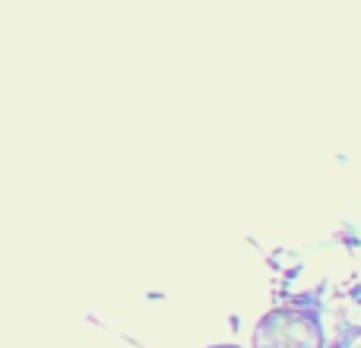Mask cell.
Segmentation results:
<instances>
[{"label":"cell","instance_id":"7a4b0ae2","mask_svg":"<svg viewBox=\"0 0 361 348\" xmlns=\"http://www.w3.org/2000/svg\"><path fill=\"white\" fill-rule=\"evenodd\" d=\"M216 348H235V345H216Z\"/></svg>","mask_w":361,"mask_h":348},{"label":"cell","instance_id":"6da1fadb","mask_svg":"<svg viewBox=\"0 0 361 348\" xmlns=\"http://www.w3.org/2000/svg\"><path fill=\"white\" fill-rule=\"evenodd\" d=\"M254 348H324V330L311 311H269L254 330Z\"/></svg>","mask_w":361,"mask_h":348}]
</instances>
